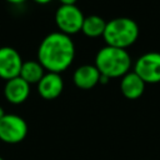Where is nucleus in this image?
<instances>
[{"mask_svg": "<svg viewBox=\"0 0 160 160\" xmlns=\"http://www.w3.org/2000/svg\"><path fill=\"white\" fill-rule=\"evenodd\" d=\"M75 45L69 35L60 31L46 35L38 49V61L49 72H62L74 61Z\"/></svg>", "mask_w": 160, "mask_h": 160, "instance_id": "1", "label": "nucleus"}, {"mask_svg": "<svg viewBox=\"0 0 160 160\" xmlns=\"http://www.w3.org/2000/svg\"><path fill=\"white\" fill-rule=\"evenodd\" d=\"M95 66L99 72L109 79L122 78L130 71L131 58L125 49L104 46L95 56Z\"/></svg>", "mask_w": 160, "mask_h": 160, "instance_id": "2", "label": "nucleus"}, {"mask_svg": "<svg viewBox=\"0 0 160 160\" xmlns=\"http://www.w3.org/2000/svg\"><path fill=\"white\" fill-rule=\"evenodd\" d=\"M102 38L108 46L125 49L139 38V26L130 18H115L106 22Z\"/></svg>", "mask_w": 160, "mask_h": 160, "instance_id": "3", "label": "nucleus"}, {"mask_svg": "<svg viewBox=\"0 0 160 160\" xmlns=\"http://www.w3.org/2000/svg\"><path fill=\"white\" fill-rule=\"evenodd\" d=\"M84 19L82 11L76 5H60L55 12L56 26L60 32L69 36L81 31Z\"/></svg>", "mask_w": 160, "mask_h": 160, "instance_id": "4", "label": "nucleus"}, {"mask_svg": "<svg viewBox=\"0 0 160 160\" xmlns=\"http://www.w3.org/2000/svg\"><path fill=\"white\" fill-rule=\"evenodd\" d=\"M28 135L26 121L15 114H5L0 119V141L8 144H18Z\"/></svg>", "mask_w": 160, "mask_h": 160, "instance_id": "5", "label": "nucleus"}, {"mask_svg": "<svg viewBox=\"0 0 160 160\" xmlns=\"http://www.w3.org/2000/svg\"><path fill=\"white\" fill-rule=\"evenodd\" d=\"M134 72L145 84L160 82V52L150 51L138 58L134 65Z\"/></svg>", "mask_w": 160, "mask_h": 160, "instance_id": "6", "label": "nucleus"}, {"mask_svg": "<svg viewBox=\"0 0 160 160\" xmlns=\"http://www.w3.org/2000/svg\"><path fill=\"white\" fill-rule=\"evenodd\" d=\"M22 59L18 50L10 46L0 48V78L10 80L20 75L22 66Z\"/></svg>", "mask_w": 160, "mask_h": 160, "instance_id": "7", "label": "nucleus"}, {"mask_svg": "<svg viewBox=\"0 0 160 160\" xmlns=\"http://www.w3.org/2000/svg\"><path fill=\"white\" fill-rule=\"evenodd\" d=\"M38 92L45 100H52L60 96L64 90V81L60 74L58 72H45L41 80L36 84Z\"/></svg>", "mask_w": 160, "mask_h": 160, "instance_id": "8", "label": "nucleus"}, {"mask_svg": "<svg viewBox=\"0 0 160 160\" xmlns=\"http://www.w3.org/2000/svg\"><path fill=\"white\" fill-rule=\"evenodd\" d=\"M5 99L11 104H21L30 95V85L20 76L10 79L4 86Z\"/></svg>", "mask_w": 160, "mask_h": 160, "instance_id": "9", "label": "nucleus"}, {"mask_svg": "<svg viewBox=\"0 0 160 160\" xmlns=\"http://www.w3.org/2000/svg\"><path fill=\"white\" fill-rule=\"evenodd\" d=\"M100 72L96 69L95 65H81L79 66L74 74H72V80L74 84L79 88V89H84V90H89L91 88H94L95 85L99 84L100 80Z\"/></svg>", "mask_w": 160, "mask_h": 160, "instance_id": "10", "label": "nucleus"}, {"mask_svg": "<svg viewBox=\"0 0 160 160\" xmlns=\"http://www.w3.org/2000/svg\"><path fill=\"white\" fill-rule=\"evenodd\" d=\"M145 82L136 75L134 71H129L120 80V90L121 94L130 100L139 99L145 91Z\"/></svg>", "mask_w": 160, "mask_h": 160, "instance_id": "11", "label": "nucleus"}, {"mask_svg": "<svg viewBox=\"0 0 160 160\" xmlns=\"http://www.w3.org/2000/svg\"><path fill=\"white\" fill-rule=\"evenodd\" d=\"M45 74V69L41 66V64L38 60H28L22 62L21 70H20V78L25 80L29 85L38 84L41 78Z\"/></svg>", "mask_w": 160, "mask_h": 160, "instance_id": "12", "label": "nucleus"}, {"mask_svg": "<svg viewBox=\"0 0 160 160\" xmlns=\"http://www.w3.org/2000/svg\"><path fill=\"white\" fill-rule=\"evenodd\" d=\"M106 26V21L99 15H90L84 19L81 31L89 38H99L102 36Z\"/></svg>", "mask_w": 160, "mask_h": 160, "instance_id": "13", "label": "nucleus"}, {"mask_svg": "<svg viewBox=\"0 0 160 160\" xmlns=\"http://www.w3.org/2000/svg\"><path fill=\"white\" fill-rule=\"evenodd\" d=\"M61 5H75L78 0H59Z\"/></svg>", "mask_w": 160, "mask_h": 160, "instance_id": "14", "label": "nucleus"}, {"mask_svg": "<svg viewBox=\"0 0 160 160\" xmlns=\"http://www.w3.org/2000/svg\"><path fill=\"white\" fill-rule=\"evenodd\" d=\"M6 1L10 2V4H14V5H20V4H24L28 0H6Z\"/></svg>", "mask_w": 160, "mask_h": 160, "instance_id": "15", "label": "nucleus"}, {"mask_svg": "<svg viewBox=\"0 0 160 160\" xmlns=\"http://www.w3.org/2000/svg\"><path fill=\"white\" fill-rule=\"evenodd\" d=\"M32 1H35L36 4H40V5H46V4L51 2L52 0H32Z\"/></svg>", "mask_w": 160, "mask_h": 160, "instance_id": "16", "label": "nucleus"}, {"mask_svg": "<svg viewBox=\"0 0 160 160\" xmlns=\"http://www.w3.org/2000/svg\"><path fill=\"white\" fill-rule=\"evenodd\" d=\"M4 115H5V111H4V109L0 106V119H1V118H4Z\"/></svg>", "mask_w": 160, "mask_h": 160, "instance_id": "17", "label": "nucleus"}, {"mask_svg": "<svg viewBox=\"0 0 160 160\" xmlns=\"http://www.w3.org/2000/svg\"><path fill=\"white\" fill-rule=\"evenodd\" d=\"M0 160H4V159H2V158H1V156H0Z\"/></svg>", "mask_w": 160, "mask_h": 160, "instance_id": "18", "label": "nucleus"}]
</instances>
